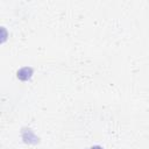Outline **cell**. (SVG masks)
<instances>
[{
    "label": "cell",
    "mask_w": 149,
    "mask_h": 149,
    "mask_svg": "<svg viewBox=\"0 0 149 149\" xmlns=\"http://www.w3.org/2000/svg\"><path fill=\"white\" fill-rule=\"evenodd\" d=\"M91 149H102V147H100V146H94V147H92Z\"/></svg>",
    "instance_id": "cell-1"
}]
</instances>
